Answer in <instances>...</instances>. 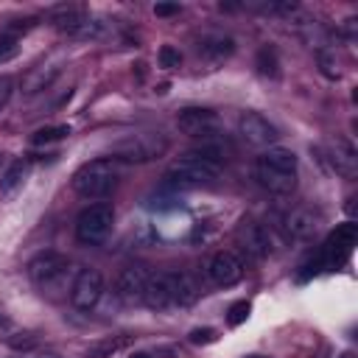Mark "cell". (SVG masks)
Returning a JSON list of instances; mask_svg holds the SVG:
<instances>
[{
    "mask_svg": "<svg viewBox=\"0 0 358 358\" xmlns=\"http://www.w3.org/2000/svg\"><path fill=\"white\" fill-rule=\"evenodd\" d=\"M355 235H358V229H355L352 221L336 227V232H333V235L327 238V243H324V266H327V268H338V266L350 257V252H352V246H355Z\"/></svg>",
    "mask_w": 358,
    "mask_h": 358,
    "instance_id": "cell-12",
    "label": "cell"
},
{
    "mask_svg": "<svg viewBox=\"0 0 358 358\" xmlns=\"http://www.w3.org/2000/svg\"><path fill=\"white\" fill-rule=\"evenodd\" d=\"M235 238H238L241 249H243L246 255H252L255 260H266V257L274 252V238H271V232H268L263 224H257L255 218H241V224H238V229H235Z\"/></svg>",
    "mask_w": 358,
    "mask_h": 358,
    "instance_id": "cell-8",
    "label": "cell"
},
{
    "mask_svg": "<svg viewBox=\"0 0 358 358\" xmlns=\"http://www.w3.org/2000/svg\"><path fill=\"white\" fill-rule=\"evenodd\" d=\"M25 165L22 162H11L8 165V171L3 173V179H0V196H11L20 185H22V179H25Z\"/></svg>",
    "mask_w": 358,
    "mask_h": 358,
    "instance_id": "cell-20",
    "label": "cell"
},
{
    "mask_svg": "<svg viewBox=\"0 0 358 358\" xmlns=\"http://www.w3.org/2000/svg\"><path fill=\"white\" fill-rule=\"evenodd\" d=\"M56 73H59V67H53L50 73H45V67L36 70V73H31V78H28V84H25V92H39V90H45V87L53 81Z\"/></svg>",
    "mask_w": 358,
    "mask_h": 358,
    "instance_id": "cell-23",
    "label": "cell"
},
{
    "mask_svg": "<svg viewBox=\"0 0 358 358\" xmlns=\"http://www.w3.org/2000/svg\"><path fill=\"white\" fill-rule=\"evenodd\" d=\"M157 62H159V67L173 70V67H179L182 53H179L176 48H171V45H162V48H159V53H157Z\"/></svg>",
    "mask_w": 358,
    "mask_h": 358,
    "instance_id": "cell-25",
    "label": "cell"
},
{
    "mask_svg": "<svg viewBox=\"0 0 358 358\" xmlns=\"http://www.w3.org/2000/svg\"><path fill=\"white\" fill-rule=\"evenodd\" d=\"M168 282H171V296H173V308H187L199 299V282L193 280L190 271L185 268H168Z\"/></svg>",
    "mask_w": 358,
    "mask_h": 358,
    "instance_id": "cell-15",
    "label": "cell"
},
{
    "mask_svg": "<svg viewBox=\"0 0 358 358\" xmlns=\"http://www.w3.org/2000/svg\"><path fill=\"white\" fill-rule=\"evenodd\" d=\"M238 131L255 148H271L277 143V137H280L277 126L266 115H260V112H243L238 117Z\"/></svg>",
    "mask_w": 358,
    "mask_h": 358,
    "instance_id": "cell-10",
    "label": "cell"
},
{
    "mask_svg": "<svg viewBox=\"0 0 358 358\" xmlns=\"http://www.w3.org/2000/svg\"><path fill=\"white\" fill-rule=\"evenodd\" d=\"M215 338H218V333L213 327H196V330H190V341L193 344H213Z\"/></svg>",
    "mask_w": 358,
    "mask_h": 358,
    "instance_id": "cell-27",
    "label": "cell"
},
{
    "mask_svg": "<svg viewBox=\"0 0 358 358\" xmlns=\"http://www.w3.org/2000/svg\"><path fill=\"white\" fill-rule=\"evenodd\" d=\"M11 95H14V78L11 76H0V112L8 106Z\"/></svg>",
    "mask_w": 358,
    "mask_h": 358,
    "instance_id": "cell-28",
    "label": "cell"
},
{
    "mask_svg": "<svg viewBox=\"0 0 358 358\" xmlns=\"http://www.w3.org/2000/svg\"><path fill=\"white\" fill-rule=\"evenodd\" d=\"M143 302L151 310H171L173 308L168 271H151V280H148V288H145V299Z\"/></svg>",
    "mask_w": 358,
    "mask_h": 358,
    "instance_id": "cell-18",
    "label": "cell"
},
{
    "mask_svg": "<svg viewBox=\"0 0 358 358\" xmlns=\"http://www.w3.org/2000/svg\"><path fill=\"white\" fill-rule=\"evenodd\" d=\"M17 53H20V39L11 36V34H3V36H0V64L11 62Z\"/></svg>",
    "mask_w": 358,
    "mask_h": 358,
    "instance_id": "cell-24",
    "label": "cell"
},
{
    "mask_svg": "<svg viewBox=\"0 0 358 358\" xmlns=\"http://www.w3.org/2000/svg\"><path fill=\"white\" fill-rule=\"evenodd\" d=\"M115 227V207L106 201H95L90 207H84L76 218V238L84 246H101Z\"/></svg>",
    "mask_w": 358,
    "mask_h": 358,
    "instance_id": "cell-4",
    "label": "cell"
},
{
    "mask_svg": "<svg viewBox=\"0 0 358 358\" xmlns=\"http://www.w3.org/2000/svg\"><path fill=\"white\" fill-rule=\"evenodd\" d=\"M179 11H182L179 3H157V6H154V14H157V17H173V14H179Z\"/></svg>",
    "mask_w": 358,
    "mask_h": 358,
    "instance_id": "cell-29",
    "label": "cell"
},
{
    "mask_svg": "<svg viewBox=\"0 0 358 358\" xmlns=\"http://www.w3.org/2000/svg\"><path fill=\"white\" fill-rule=\"evenodd\" d=\"M78 268L76 263L62 255V252H39L31 263H28V277L31 282L48 294V296H64L70 288H73V280H76Z\"/></svg>",
    "mask_w": 358,
    "mask_h": 358,
    "instance_id": "cell-2",
    "label": "cell"
},
{
    "mask_svg": "<svg viewBox=\"0 0 358 358\" xmlns=\"http://www.w3.org/2000/svg\"><path fill=\"white\" fill-rule=\"evenodd\" d=\"M129 358H151V355H148V352H131Z\"/></svg>",
    "mask_w": 358,
    "mask_h": 358,
    "instance_id": "cell-31",
    "label": "cell"
},
{
    "mask_svg": "<svg viewBox=\"0 0 358 358\" xmlns=\"http://www.w3.org/2000/svg\"><path fill=\"white\" fill-rule=\"evenodd\" d=\"M235 53V39L229 34L221 31H207L196 39V56L210 62V64H221L224 59H229Z\"/></svg>",
    "mask_w": 358,
    "mask_h": 358,
    "instance_id": "cell-13",
    "label": "cell"
},
{
    "mask_svg": "<svg viewBox=\"0 0 358 358\" xmlns=\"http://www.w3.org/2000/svg\"><path fill=\"white\" fill-rule=\"evenodd\" d=\"M48 20L53 22L56 31L67 34L70 39H78V34H81V28L87 25L90 17H87V11L78 8V6H56V8L48 14Z\"/></svg>",
    "mask_w": 358,
    "mask_h": 358,
    "instance_id": "cell-16",
    "label": "cell"
},
{
    "mask_svg": "<svg viewBox=\"0 0 358 358\" xmlns=\"http://www.w3.org/2000/svg\"><path fill=\"white\" fill-rule=\"evenodd\" d=\"M131 341V336H109V338H101L98 344H92L87 350V358H112L117 350H123L126 344Z\"/></svg>",
    "mask_w": 358,
    "mask_h": 358,
    "instance_id": "cell-19",
    "label": "cell"
},
{
    "mask_svg": "<svg viewBox=\"0 0 358 358\" xmlns=\"http://www.w3.org/2000/svg\"><path fill=\"white\" fill-rule=\"evenodd\" d=\"M221 168L215 159L199 154V151H187L182 157H176L165 176H162V187L171 193H182V190H199V187H210L218 182Z\"/></svg>",
    "mask_w": 358,
    "mask_h": 358,
    "instance_id": "cell-1",
    "label": "cell"
},
{
    "mask_svg": "<svg viewBox=\"0 0 358 358\" xmlns=\"http://www.w3.org/2000/svg\"><path fill=\"white\" fill-rule=\"evenodd\" d=\"M120 182V162L115 157H98V159H90L84 162L76 176H73V190L81 196V199H90V201H98V199H106Z\"/></svg>",
    "mask_w": 358,
    "mask_h": 358,
    "instance_id": "cell-3",
    "label": "cell"
},
{
    "mask_svg": "<svg viewBox=\"0 0 358 358\" xmlns=\"http://www.w3.org/2000/svg\"><path fill=\"white\" fill-rule=\"evenodd\" d=\"M151 280V268L145 263H131L117 274L115 282V294L120 296V302L126 305H140L145 299V288Z\"/></svg>",
    "mask_w": 358,
    "mask_h": 358,
    "instance_id": "cell-9",
    "label": "cell"
},
{
    "mask_svg": "<svg viewBox=\"0 0 358 358\" xmlns=\"http://www.w3.org/2000/svg\"><path fill=\"white\" fill-rule=\"evenodd\" d=\"M204 274H207V280H210L213 285L229 288V285H235V282L243 280L246 266H243L241 255H235V252H229V249H221V252H215V255L207 260Z\"/></svg>",
    "mask_w": 358,
    "mask_h": 358,
    "instance_id": "cell-7",
    "label": "cell"
},
{
    "mask_svg": "<svg viewBox=\"0 0 358 358\" xmlns=\"http://www.w3.org/2000/svg\"><path fill=\"white\" fill-rule=\"evenodd\" d=\"M257 67H260L263 76H271V78L280 76V64H277V56H274L271 48H263V50L257 53Z\"/></svg>",
    "mask_w": 358,
    "mask_h": 358,
    "instance_id": "cell-22",
    "label": "cell"
},
{
    "mask_svg": "<svg viewBox=\"0 0 358 358\" xmlns=\"http://www.w3.org/2000/svg\"><path fill=\"white\" fill-rule=\"evenodd\" d=\"M168 151V140L157 131H145V134H131L126 140H120L115 145V159H126V162H151L157 157H162Z\"/></svg>",
    "mask_w": 358,
    "mask_h": 358,
    "instance_id": "cell-5",
    "label": "cell"
},
{
    "mask_svg": "<svg viewBox=\"0 0 358 358\" xmlns=\"http://www.w3.org/2000/svg\"><path fill=\"white\" fill-rule=\"evenodd\" d=\"M249 310H252V305H249L246 299L235 302V305L229 308V313H227V322H229V327H238V324H243V322L249 319Z\"/></svg>",
    "mask_w": 358,
    "mask_h": 358,
    "instance_id": "cell-26",
    "label": "cell"
},
{
    "mask_svg": "<svg viewBox=\"0 0 358 358\" xmlns=\"http://www.w3.org/2000/svg\"><path fill=\"white\" fill-rule=\"evenodd\" d=\"M243 358H268V355H260V352H249V355H243Z\"/></svg>",
    "mask_w": 358,
    "mask_h": 358,
    "instance_id": "cell-32",
    "label": "cell"
},
{
    "mask_svg": "<svg viewBox=\"0 0 358 358\" xmlns=\"http://www.w3.org/2000/svg\"><path fill=\"white\" fill-rule=\"evenodd\" d=\"M70 137V126H42L31 134V143L34 145H48V143H56V140H64Z\"/></svg>",
    "mask_w": 358,
    "mask_h": 358,
    "instance_id": "cell-21",
    "label": "cell"
},
{
    "mask_svg": "<svg viewBox=\"0 0 358 358\" xmlns=\"http://www.w3.org/2000/svg\"><path fill=\"white\" fill-rule=\"evenodd\" d=\"M101 296H103V274L92 266L78 268V274L73 280V288H70V305L81 313H90V310H95Z\"/></svg>",
    "mask_w": 358,
    "mask_h": 358,
    "instance_id": "cell-6",
    "label": "cell"
},
{
    "mask_svg": "<svg viewBox=\"0 0 358 358\" xmlns=\"http://www.w3.org/2000/svg\"><path fill=\"white\" fill-rule=\"evenodd\" d=\"M8 327H11V322H8V319L0 313V330H8Z\"/></svg>",
    "mask_w": 358,
    "mask_h": 358,
    "instance_id": "cell-30",
    "label": "cell"
},
{
    "mask_svg": "<svg viewBox=\"0 0 358 358\" xmlns=\"http://www.w3.org/2000/svg\"><path fill=\"white\" fill-rule=\"evenodd\" d=\"M319 224H322V218H319V213H313L310 207H294V210H288L285 218H282V227H285V232H288L294 241H308V238H313V235L319 232Z\"/></svg>",
    "mask_w": 358,
    "mask_h": 358,
    "instance_id": "cell-14",
    "label": "cell"
},
{
    "mask_svg": "<svg viewBox=\"0 0 358 358\" xmlns=\"http://www.w3.org/2000/svg\"><path fill=\"white\" fill-rule=\"evenodd\" d=\"M176 126L182 134L196 137V140H207L213 134H218V115L213 109H199V106H187L179 112Z\"/></svg>",
    "mask_w": 358,
    "mask_h": 358,
    "instance_id": "cell-11",
    "label": "cell"
},
{
    "mask_svg": "<svg viewBox=\"0 0 358 358\" xmlns=\"http://www.w3.org/2000/svg\"><path fill=\"white\" fill-rule=\"evenodd\" d=\"M330 162H333L338 176H344V179H355L358 176V151H355V145L350 140L336 137L330 143Z\"/></svg>",
    "mask_w": 358,
    "mask_h": 358,
    "instance_id": "cell-17",
    "label": "cell"
},
{
    "mask_svg": "<svg viewBox=\"0 0 358 358\" xmlns=\"http://www.w3.org/2000/svg\"><path fill=\"white\" fill-rule=\"evenodd\" d=\"M341 358H352V352H344V355H341Z\"/></svg>",
    "mask_w": 358,
    "mask_h": 358,
    "instance_id": "cell-33",
    "label": "cell"
}]
</instances>
